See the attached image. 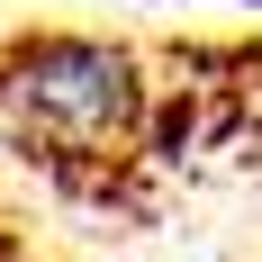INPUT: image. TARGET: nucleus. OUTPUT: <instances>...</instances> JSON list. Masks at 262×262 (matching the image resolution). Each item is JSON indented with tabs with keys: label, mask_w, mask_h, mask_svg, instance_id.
<instances>
[{
	"label": "nucleus",
	"mask_w": 262,
	"mask_h": 262,
	"mask_svg": "<svg viewBox=\"0 0 262 262\" xmlns=\"http://www.w3.org/2000/svg\"><path fill=\"white\" fill-rule=\"evenodd\" d=\"M0 262H27V244H18V235H9V226H0Z\"/></svg>",
	"instance_id": "obj_2"
},
{
	"label": "nucleus",
	"mask_w": 262,
	"mask_h": 262,
	"mask_svg": "<svg viewBox=\"0 0 262 262\" xmlns=\"http://www.w3.org/2000/svg\"><path fill=\"white\" fill-rule=\"evenodd\" d=\"M0 108L27 127V145L108 172V163H127L145 145L154 81L108 36H18L0 54Z\"/></svg>",
	"instance_id": "obj_1"
}]
</instances>
